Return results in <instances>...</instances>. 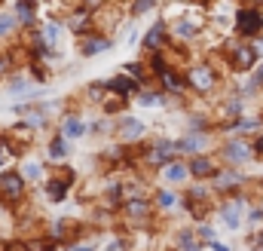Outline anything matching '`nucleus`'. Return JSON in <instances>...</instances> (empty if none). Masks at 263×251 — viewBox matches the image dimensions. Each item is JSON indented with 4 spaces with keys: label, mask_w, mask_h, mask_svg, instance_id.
Segmentation results:
<instances>
[{
    "label": "nucleus",
    "mask_w": 263,
    "mask_h": 251,
    "mask_svg": "<svg viewBox=\"0 0 263 251\" xmlns=\"http://www.w3.org/2000/svg\"><path fill=\"white\" fill-rule=\"evenodd\" d=\"M107 46H110L107 37H86V40H83V55H98V52H104Z\"/></svg>",
    "instance_id": "9"
},
{
    "label": "nucleus",
    "mask_w": 263,
    "mask_h": 251,
    "mask_svg": "<svg viewBox=\"0 0 263 251\" xmlns=\"http://www.w3.org/2000/svg\"><path fill=\"white\" fill-rule=\"evenodd\" d=\"M67 181H74V178H61V181H49V187H46V193H49V199L52 202H58V199H64V193H67Z\"/></svg>",
    "instance_id": "13"
},
{
    "label": "nucleus",
    "mask_w": 263,
    "mask_h": 251,
    "mask_svg": "<svg viewBox=\"0 0 263 251\" xmlns=\"http://www.w3.org/2000/svg\"><path fill=\"white\" fill-rule=\"evenodd\" d=\"M211 248H214V251H230V248H227V245H221V242H214Z\"/></svg>",
    "instance_id": "29"
},
{
    "label": "nucleus",
    "mask_w": 263,
    "mask_h": 251,
    "mask_svg": "<svg viewBox=\"0 0 263 251\" xmlns=\"http://www.w3.org/2000/svg\"><path fill=\"white\" fill-rule=\"evenodd\" d=\"M138 101H141V104H147V107H153V104L159 101V95H153V92H144V95H141Z\"/></svg>",
    "instance_id": "27"
},
{
    "label": "nucleus",
    "mask_w": 263,
    "mask_h": 251,
    "mask_svg": "<svg viewBox=\"0 0 263 251\" xmlns=\"http://www.w3.org/2000/svg\"><path fill=\"white\" fill-rule=\"evenodd\" d=\"M242 178L239 175H218V187H233V184H239Z\"/></svg>",
    "instance_id": "24"
},
{
    "label": "nucleus",
    "mask_w": 263,
    "mask_h": 251,
    "mask_svg": "<svg viewBox=\"0 0 263 251\" xmlns=\"http://www.w3.org/2000/svg\"><path fill=\"white\" fill-rule=\"evenodd\" d=\"M178 147H181V150H190V153H193V150H199V147H202V138H184V141H181Z\"/></svg>",
    "instance_id": "23"
},
{
    "label": "nucleus",
    "mask_w": 263,
    "mask_h": 251,
    "mask_svg": "<svg viewBox=\"0 0 263 251\" xmlns=\"http://www.w3.org/2000/svg\"><path fill=\"white\" fill-rule=\"evenodd\" d=\"M107 89H110V92H116V95H129V92L135 89V83H132L129 77H113V80L107 83Z\"/></svg>",
    "instance_id": "15"
},
{
    "label": "nucleus",
    "mask_w": 263,
    "mask_h": 251,
    "mask_svg": "<svg viewBox=\"0 0 263 251\" xmlns=\"http://www.w3.org/2000/svg\"><path fill=\"white\" fill-rule=\"evenodd\" d=\"M144 135V123H138V120H123L119 123V138H141Z\"/></svg>",
    "instance_id": "10"
},
{
    "label": "nucleus",
    "mask_w": 263,
    "mask_h": 251,
    "mask_svg": "<svg viewBox=\"0 0 263 251\" xmlns=\"http://www.w3.org/2000/svg\"><path fill=\"white\" fill-rule=\"evenodd\" d=\"M172 153H175V144H169V141H159V144H153V150H150V163H156V166H169L172 163Z\"/></svg>",
    "instance_id": "3"
},
{
    "label": "nucleus",
    "mask_w": 263,
    "mask_h": 251,
    "mask_svg": "<svg viewBox=\"0 0 263 251\" xmlns=\"http://www.w3.org/2000/svg\"><path fill=\"white\" fill-rule=\"evenodd\" d=\"M58 37H61V25H58V21H49V25L43 28V49H52V46L58 43Z\"/></svg>",
    "instance_id": "12"
},
{
    "label": "nucleus",
    "mask_w": 263,
    "mask_h": 251,
    "mask_svg": "<svg viewBox=\"0 0 263 251\" xmlns=\"http://www.w3.org/2000/svg\"><path fill=\"white\" fill-rule=\"evenodd\" d=\"M162 83H165L172 92H181V89H184V80H181L175 71H165V74H162Z\"/></svg>",
    "instance_id": "19"
},
{
    "label": "nucleus",
    "mask_w": 263,
    "mask_h": 251,
    "mask_svg": "<svg viewBox=\"0 0 263 251\" xmlns=\"http://www.w3.org/2000/svg\"><path fill=\"white\" fill-rule=\"evenodd\" d=\"M190 83H193L199 92H205V89L214 86V74H211L208 67H193V71H190Z\"/></svg>",
    "instance_id": "4"
},
{
    "label": "nucleus",
    "mask_w": 263,
    "mask_h": 251,
    "mask_svg": "<svg viewBox=\"0 0 263 251\" xmlns=\"http://www.w3.org/2000/svg\"><path fill=\"white\" fill-rule=\"evenodd\" d=\"M74 251H92V248H86V245H77V248H74Z\"/></svg>",
    "instance_id": "31"
},
{
    "label": "nucleus",
    "mask_w": 263,
    "mask_h": 251,
    "mask_svg": "<svg viewBox=\"0 0 263 251\" xmlns=\"http://www.w3.org/2000/svg\"><path fill=\"white\" fill-rule=\"evenodd\" d=\"M236 21H239V31H242V34H257L260 25H263V18H260L257 9H239Z\"/></svg>",
    "instance_id": "2"
},
{
    "label": "nucleus",
    "mask_w": 263,
    "mask_h": 251,
    "mask_svg": "<svg viewBox=\"0 0 263 251\" xmlns=\"http://www.w3.org/2000/svg\"><path fill=\"white\" fill-rule=\"evenodd\" d=\"M15 15H18L25 25H31V21H34V6H31V3H18V6H15Z\"/></svg>",
    "instance_id": "20"
},
{
    "label": "nucleus",
    "mask_w": 263,
    "mask_h": 251,
    "mask_svg": "<svg viewBox=\"0 0 263 251\" xmlns=\"http://www.w3.org/2000/svg\"><path fill=\"white\" fill-rule=\"evenodd\" d=\"M233 64H236L239 71H248V67L254 64V49H251V46H236V49H233Z\"/></svg>",
    "instance_id": "6"
},
{
    "label": "nucleus",
    "mask_w": 263,
    "mask_h": 251,
    "mask_svg": "<svg viewBox=\"0 0 263 251\" xmlns=\"http://www.w3.org/2000/svg\"><path fill=\"white\" fill-rule=\"evenodd\" d=\"M21 172H25L21 178H31V181H34V178H40V166H37V163H28Z\"/></svg>",
    "instance_id": "25"
},
{
    "label": "nucleus",
    "mask_w": 263,
    "mask_h": 251,
    "mask_svg": "<svg viewBox=\"0 0 263 251\" xmlns=\"http://www.w3.org/2000/svg\"><path fill=\"white\" fill-rule=\"evenodd\" d=\"M175 31H178V34H181V37H193V34H196V31H199V28H196V25H193V21H178V28H175Z\"/></svg>",
    "instance_id": "22"
},
{
    "label": "nucleus",
    "mask_w": 263,
    "mask_h": 251,
    "mask_svg": "<svg viewBox=\"0 0 263 251\" xmlns=\"http://www.w3.org/2000/svg\"><path fill=\"white\" fill-rule=\"evenodd\" d=\"M150 6H153V3H150V0H144V3H135V12H147V9H150Z\"/></svg>",
    "instance_id": "28"
},
{
    "label": "nucleus",
    "mask_w": 263,
    "mask_h": 251,
    "mask_svg": "<svg viewBox=\"0 0 263 251\" xmlns=\"http://www.w3.org/2000/svg\"><path fill=\"white\" fill-rule=\"evenodd\" d=\"M162 40H165V25L159 21V25H153V28L147 31L144 46H147V49H159V46H162Z\"/></svg>",
    "instance_id": "8"
},
{
    "label": "nucleus",
    "mask_w": 263,
    "mask_h": 251,
    "mask_svg": "<svg viewBox=\"0 0 263 251\" xmlns=\"http://www.w3.org/2000/svg\"><path fill=\"white\" fill-rule=\"evenodd\" d=\"M175 202H178V199H175V193H169V190H162V193H159V206H165V209H172Z\"/></svg>",
    "instance_id": "26"
},
{
    "label": "nucleus",
    "mask_w": 263,
    "mask_h": 251,
    "mask_svg": "<svg viewBox=\"0 0 263 251\" xmlns=\"http://www.w3.org/2000/svg\"><path fill=\"white\" fill-rule=\"evenodd\" d=\"M49 156H52V159H64V156H67V138H61V135L52 138V141H49Z\"/></svg>",
    "instance_id": "16"
},
{
    "label": "nucleus",
    "mask_w": 263,
    "mask_h": 251,
    "mask_svg": "<svg viewBox=\"0 0 263 251\" xmlns=\"http://www.w3.org/2000/svg\"><path fill=\"white\" fill-rule=\"evenodd\" d=\"M257 83H263V67L257 71Z\"/></svg>",
    "instance_id": "30"
},
{
    "label": "nucleus",
    "mask_w": 263,
    "mask_h": 251,
    "mask_svg": "<svg viewBox=\"0 0 263 251\" xmlns=\"http://www.w3.org/2000/svg\"><path fill=\"white\" fill-rule=\"evenodd\" d=\"M126 212H129V218H135V221H141V218H147V212H150V206H147L144 199H132V202L126 206Z\"/></svg>",
    "instance_id": "18"
},
{
    "label": "nucleus",
    "mask_w": 263,
    "mask_h": 251,
    "mask_svg": "<svg viewBox=\"0 0 263 251\" xmlns=\"http://www.w3.org/2000/svg\"><path fill=\"white\" fill-rule=\"evenodd\" d=\"M257 150H260V153H263V138H260V141H257Z\"/></svg>",
    "instance_id": "32"
},
{
    "label": "nucleus",
    "mask_w": 263,
    "mask_h": 251,
    "mask_svg": "<svg viewBox=\"0 0 263 251\" xmlns=\"http://www.w3.org/2000/svg\"><path fill=\"white\" fill-rule=\"evenodd\" d=\"M21 123H28V126H40V123H43V110H21Z\"/></svg>",
    "instance_id": "21"
},
{
    "label": "nucleus",
    "mask_w": 263,
    "mask_h": 251,
    "mask_svg": "<svg viewBox=\"0 0 263 251\" xmlns=\"http://www.w3.org/2000/svg\"><path fill=\"white\" fill-rule=\"evenodd\" d=\"M187 172H190V166H184V163H175V159H172L169 166H162V175H165L169 181H175V184H178V181H184V178H187Z\"/></svg>",
    "instance_id": "11"
},
{
    "label": "nucleus",
    "mask_w": 263,
    "mask_h": 251,
    "mask_svg": "<svg viewBox=\"0 0 263 251\" xmlns=\"http://www.w3.org/2000/svg\"><path fill=\"white\" fill-rule=\"evenodd\" d=\"M0 196L9 202H18L25 196V178L18 172H3L0 175Z\"/></svg>",
    "instance_id": "1"
},
{
    "label": "nucleus",
    "mask_w": 263,
    "mask_h": 251,
    "mask_svg": "<svg viewBox=\"0 0 263 251\" xmlns=\"http://www.w3.org/2000/svg\"><path fill=\"white\" fill-rule=\"evenodd\" d=\"M221 218H224V224H227L230 230H236V227H239V221H242V199H236V202L224 206V209H221Z\"/></svg>",
    "instance_id": "5"
},
{
    "label": "nucleus",
    "mask_w": 263,
    "mask_h": 251,
    "mask_svg": "<svg viewBox=\"0 0 263 251\" xmlns=\"http://www.w3.org/2000/svg\"><path fill=\"white\" fill-rule=\"evenodd\" d=\"M190 172H193L196 178H208V175H214V166H211L205 156H196V159L190 163Z\"/></svg>",
    "instance_id": "14"
},
{
    "label": "nucleus",
    "mask_w": 263,
    "mask_h": 251,
    "mask_svg": "<svg viewBox=\"0 0 263 251\" xmlns=\"http://www.w3.org/2000/svg\"><path fill=\"white\" fill-rule=\"evenodd\" d=\"M248 156H251L248 144H230V147H227V159H233V163H245Z\"/></svg>",
    "instance_id": "17"
},
{
    "label": "nucleus",
    "mask_w": 263,
    "mask_h": 251,
    "mask_svg": "<svg viewBox=\"0 0 263 251\" xmlns=\"http://www.w3.org/2000/svg\"><path fill=\"white\" fill-rule=\"evenodd\" d=\"M0 166H3V150H0Z\"/></svg>",
    "instance_id": "33"
},
{
    "label": "nucleus",
    "mask_w": 263,
    "mask_h": 251,
    "mask_svg": "<svg viewBox=\"0 0 263 251\" xmlns=\"http://www.w3.org/2000/svg\"><path fill=\"white\" fill-rule=\"evenodd\" d=\"M83 132H86V126H83L80 117H64V123H61V138H80Z\"/></svg>",
    "instance_id": "7"
}]
</instances>
